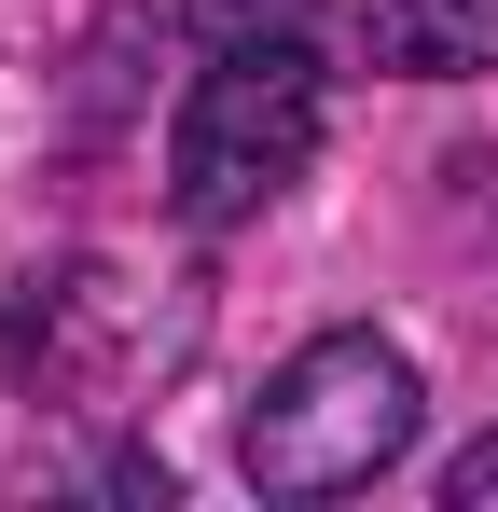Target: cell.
<instances>
[{"instance_id":"7a4b0ae2","label":"cell","mask_w":498,"mask_h":512,"mask_svg":"<svg viewBox=\"0 0 498 512\" xmlns=\"http://www.w3.org/2000/svg\"><path fill=\"white\" fill-rule=\"evenodd\" d=\"M319 125H332L319 42H208L194 84H180V125H166V208L194 236L263 222L291 180L319 167Z\"/></svg>"},{"instance_id":"277c9868","label":"cell","mask_w":498,"mask_h":512,"mask_svg":"<svg viewBox=\"0 0 498 512\" xmlns=\"http://www.w3.org/2000/svg\"><path fill=\"white\" fill-rule=\"evenodd\" d=\"M180 28H194V56L208 42H319V0H180Z\"/></svg>"},{"instance_id":"8992f818","label":"cell","mask_w":498,"mask_h":512,"mask_svg":"<svg viewBox=\"0 0 498 512\" xmlns=\"http://www.w3.org/2000/svg\"><path fill=\"white\" fill-rule=\"evenodd\" d=\"M443 499H457V512H471V499H498V443H471V457L443 471Z\"/></svg>"},{"instance_id":"5b68a950","label":"cell","mask_w":498,"mask_h":512,"mask_svg":"<svg viewBox=\"0 0 498 512\" xmlns=\"http://www.w3.org/2000/svg\"><path fill=\"white\" fill-rule=\"evenodd\" d=\"M83 485H97V499H180V471H166V457H139V443H111V457H97V471H83Z\"/></svg>"},{"instance_id":"6da1fadb","label":"cell","mask_w":498,"mask_h":512,"mask_svg":"<svg viewBox=\"0 0 498 512\" xmlns=\"http://www.w3.org/2000/svg\"><path fill=\"white\" fill-rule=\"evenodd\" d=\"M415 429H429L415 360L374 319H332L263 374V402L236 429V471H249V499H360L374 471L415 457Z\"/></svg>"},{"instance_id":"3957f363","label":"cell","mask_w":498,"mask_h":512,"mask_svg":"<svg viewBox=\"0 0 498 512\" xmlns=\"http://www.w3.org/2000/svg\"><path fill=\"white\" fill-rule=\"evenodd\" d=\"M360 56L388 84H485L498 70V0H360Z\"/></svg>"}]
</instances>
